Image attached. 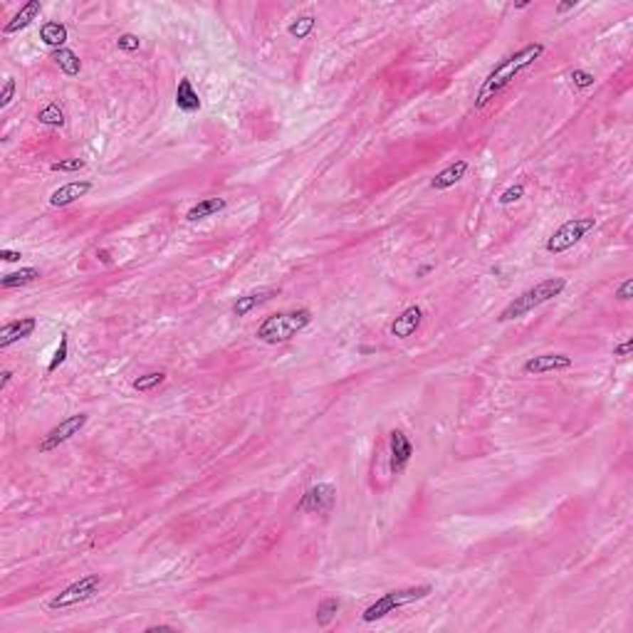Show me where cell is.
I'll use <instances>...</instances> for the list:
<instances>
[{"label":"cell","instance_id":"6da1fadb","mask_svg":"<svg viewBox=\"0 0 633 633\" xmlns=\"http://www.w3.org/2000/svg\"><path fill=\"white\" fill-rule=\"evenodd\" d=\"M542 55H544V45L542 43H529V45H525V48L517 50L515 55L507 57V60H502L500 65H497L495 70L487 75V80L482 82L480 92H477L475 109H482L490 100H495V97L500 95L507 85H512V82H515L525 70H529V67H532Z\"/></svg>","mask_w":633,"mask_h":633},{"label":"cell","instance_id":"7a4b0ae2","mask_svg":"<svg viewBox=\"0 0 633 633\" xmlns=\"http://www.w3.org/2000/svg\"><path fill=\"white\" fill-rule=\"evenodd\" d=\"M312 324V312L307 307L299 309H287V312H275L270 316H265L262 324L257 326L255 336L262 344H284V341L294 339L299 331H304Z\"/></svg>","mask_w":633,"mask_h":633},{"label":"cell","instance_id":"3957f363","mask_svg":"<svg viewBox=\"0 0 633 633\" xmlns=\"http://www.w3.org/2000/svg\"><path fill=\"white\" fill-rule=\"evenodd\" d=\"M564 289H567V280H564V277H547V280H542V282H537L534 287L525 289L520 297L512 299V302L507 304L505 309H502L497 319H500V321L522 319L525 314L534 312L537 307H542V304L552 302L554 297H559Z\"/></svg>","mask_w":633,"mask_h":633},{"label":"cell","instance_id":"277c9868","mask_svg":"<svg viewBox=\"0 0 633 633\" xmlns=\"http://www.w3.org/2000/svg\"><path fill=\"white\" fill-rule=\"evenodd\" d=\"M433 594V586L430 584H418V586H408V589H396L383 594L381 599H376L371 606H366V611L361 614V621L364 624H373V621H381L383 616L393 614L396 609L408 604H416V601L425 599V596Z\"/></svg>","mask_w":633,"mask_h":633},{"label":"cell","instance_id":"5b68a950","mask_svg":"<svg viewBox=\"0 0 633 633\" xmlns=\"http://www.w3.org/2000/svg\"><path fill=\"white\" fill-rule=\"evenodd\" d=\"M594 228H596L594 218H589V216L572 218V220L562 223V225L552 233V238H549L544 248H547V252H552V255H562V252H567L569 248H574L577 243L584 240Z\"/></svg>","mask_w":633,"mask_h":633},{"label":"cell","instance_id":"8992f818","mask_svg":"<svg viewBox=\"0 0 633 633\" xmlns=\"http://www.w3.org/2000/svg\"><path fill=\"white\" fill-rule=\"evenodd\" d=\"M102 589V577L100 574H87V577L72 581L67 589H62L60 594L50 599V609L60 611V609H70L75 604H82V601L92 599L95 594H100Z\"/></svg>","mask_w":633,"mask_h":633},{"label":"cell","instance_id":"52a82bcc","mask_svg":"<svg viewBox=\"0 0 633 633\" xmlns=\"http://www.w3.org/2000/svg\"><path fill=\"white\" fill-rule=\"evenodd\" d=\"M336 505V487L331 482H316V485L307 487L302 495V500L297 502L294 510L297 512H309V515H329Z\"/></svg>","mask_w":633,"mask_h":633},{"label":"cell","instance_id":"ba28073f","mask_svg":"<svg viewBox=\"0 0 633 633\" xmlns=\"http://www.w3.org/2000/svg\"><path fill=\"white\" fill-rule=\"evenodd\" d=\"M87 421H90V416H87V413H75V416L60 421L55 428H50L48 433L43 435V440H40V445H38L40 453H50V450H57L60 445H65L67 440L75 438V435L85 428Z\"/></svg>","mask_w":633,"mask_h":633},{"label":"cell","instance_id":"9c48e42d","mask_svg":"<svg viewBox=\"0 0 633 633\" xmlns=\"http://www.w3.org/2000/svg\"><path fill=\"white\" fill-rule=\"evenodd\" d=\"M388 450H391V460H388V468H391L393 475H401L403 470H406V465L411 463L413 458V443L411 438H408L403 430L393 428L391 433H388Z\"/></svg>","mask_w":633,"mask_h":633},{"label":"cell","instance_id":"30bf717a","mask_svg":"<svg viewBox=\"0 0 633 633\" xmlns=\"http://www.w3.org/2000/svg\"><path fill=\"white\" fill-rule=\"evenodd\" d=\"M574 359L569 354H539V356H529L525 361V373H534V376H542V373L549 371H564L572 369Z\"/></svg>","mask_w":633,"mask_h":633},{"label":"cell","instance_id":"8fae6325","mask_svg":"<svg viewBox=\"0 0 633 633\" xmlns=\"http://www.w3.org/2000/svg\"><path fill=\"white\" fill-rule=\"evenodd\" d=\"M421 324H423V309L418 307V304H411V307H406L393 319L391 336H396V339H411V336L421 329Z\"/></svg>","mask_w":633,"mask_h":633},{"label":"cell","instance_id":"7c38bea8","mask_svg":"<svg viewBox=\"0 0 633 633\" xmlns=\"http://www.w3.org/2000/svg\"><path fill=\"white\" fill-rule=\"evenodd\" d=\"M35 326H38V319H35V316H23V319L8 321V324L0 329V349H8V346H13L15 341L33 336Z\"/></svg>","mask_w":633,"mask_h":633},{"label":"cell","instance_id":"4fadbf2b","mask_svg":"<svg viewBox=\"0 0 633 633\" xmlns=\"http://www.w3.org/2000/svg\"><path fill=\"white\" fill-rule=\"evenodd\" d=\"M92 188H95V186H92L90 181H70V183H65L57 191H53V196H50V206H53V208H65V206L85 198Z\"/></svg>","mask_w":633,"mask_h":633},{"label":"cell","instance_id":"5bb4252c","mask_svg":"<svg viewBox=\"0 0 633 633\" xmlns=\"http://www.w3.org/2000/svg\"><path fill=\"white\" fill-rule=\"evenodd\" d=\"M465 174H468V161L458 159V161H453V164L445 166L443 171H438V174L430 179V188H433V191H448V188H453L455 183H460V181L465 179Z\"/></svg>","mask_w":633,"mask_h":633},{"label":"cell","instance_id":"9a60e30c","mask_svg":"<svg viewBox=\"0 0 633 633\" xmlns=\"http://www.w3.org/2000/svg\"><path fill=\"white\" fill-rule=\"evenodd\" d=\"M43 13V3L40 0H30V3H25L23 8L18 10V13L13 15V20H10L8 25L3 28L5 35H13V33H20V30L28 28L33 20H38V15Z\"/></svg>","mask_w":633,"mask_h":633},{"label":"cell","instance_id":"2e32d148","mask_svg":"<svg viewBox=\"0 0 633 633\" xmlns=\"http://www.w3.org/2000/svg\"><path fill=\"white\" fill-rule=\"evenodd\" d=\"M176 107L186 114H196L201 109V97L188 77H183V80L179 82V87H176Z\"/></svg>","mask_w":633,"mask_h":633},{"label":"cell","instance_id":"e0dca14e","mask_svg":"<svg viewBox=\"0 0 633 633\" xmlns=\"http://www.w3.org/2000/svg\"><path fill=\"white\" fill-rule=\"evenodd\" d=\"M275 289H257V292H248V294H243V297H238L235 299V304H233V314L235 316H245V314H250L252 309H257L260 307V304H265L267 302V299H272L275 297Z\"/></svg>","mask_w":633,"mask_h":633},{"label":"cell","instance_id":"ac0fdd59","mask_svg":"<svg viewBox=\"0 0 633 633\" xmlns=\"http://www.w3.org/2000/svg\"><path fill=\"white\" fill-rule=\"evenodd\" d=\"M225 206H228L225 198H203V201H198V203H196L188 213H186V218H188L191 223L206 220V218H211V216H216V213L225 211Z\"/></svg>","mask_w":633,"mask_h":633},{"label":"cell","instance_id":"d6986e66","mask_svg":"<svg viewBox=\"0 0 633 633\" xmlns=\"http://www.w3.org/2000/svg\"><path fill=\"white\" fill-rule=\"evenodd\" d=\"M40 40H43L48 48L53 50H62L67 43V28L57 20H48V23L40 28Z\"/></svg>","mask_w":633,"mask_h":633},{"label":"cell","instance_id":"ffe728a7","mask_svg":"<svg viewBox=\"0 0 633 633\" xmlns=\"http://www.w3.org/2000/svg\"><path fill=\"white\" fill-rule=\"evenodd\" d=\"M53 60H55V65L60 67V72L65 77H77L82 72V60L77 57V53H72L70 48L53 50Z\"/></svg>","mask_w":633,"mask_h":633},{"label":"cell","instance_id":"44dd1931","mask_svg":"<svg viewBox=\"0 0 633 633\" xmlns=\"http://www.w3.org/2000/svg\"><path fill=\"white\" fill-rule=\"evenodd\" d=\"M339 609H341V601L336 599V596H324V599L319 601V606H316V614H314L316 626H319V629H326V626L336 619Z\"/></svg>","mask_w":633,"mask_h":633},{"label":"cell","instance_id":"7402d4cb","mask_svg":"<svg viewBox=\"0 0 633 633\" xmlns=\"http://www.w3.org/2000/svg\"><path fill=\"white\" fill-rule=\"evenodd\" d=\"M40 280V270L38 267H20L18 272H10L0 280V287L3 289H15V287H25V284Z\"/></svg>","mask_w":633,"mask_h":633},{"label":"cell","instance_id":"603a6c76","mask_svg":"<svg viewBox=\"0 0 633 633\" xmlns=\"http://www.w3.org/2000/svg\"><path fill=\"white\" fill-rule=\"evenodd\" d=\"M164 381H166V371H149V373H144V376L134 378L132 388H134V391H139V393H147V391L159 388Z\"/></svg>","mask_w":633,"mask_h":633},{"label":"cell","instance_id":"cb8c5ba5","mask_svg":"<svg viewBox=\"0 0 633 633\" xmlns=\"http://www.w3.org/2000/svg\"><path fill=\"white\" fill-rule=\"evenodd\" d=\"M314 25H316L314 15H299L297 20H292V23L287 25V33L292 35L294 40H304L307 35H312Z\"/></svg>","mask_w":633,"mask_h":633},{"label":"cell","instance_id":"d4e9b609","mask_svg":"<svg viewBox=\"0 0 633 633\" xmlns=\"http://www.w3.org/2000/svg\"><path fill=\"white\" fill-rule=\"evenodd\" d=\"M38 122L45 124V127H65V112H62L60 105L50 102L48 107H43L38 112Z\"/></svg>","mask_w":633,"mask_h":633},{"label":"cell","instance_id":"484cf974","mask_svg":"<svg viewBox=\"0 0 633 633\" xmlns=\"http://www.w3.org/2000/svg\"><path fill=\"white\" fill-rule=\"evenodd\" d=\"M67 356H70V339H67V331H62V334H60V346H57L53 361L48 364V371L53 373V371L60 369V366L67 361Z\"/></svg>","mask_w":633,"mask_h":633},{"label":"cell","instance_id":"4316f807","mask_svg":"<svg viewBox=\"0 0 633 633\" xmlns=\"http://www.w3.org/2000/svg\"><path fill=\"white\" fill-rule=\"evenodd\" d=\"M85 166L87 164L82 159H60V161H55V164L50 166V171H60V174H75V171H82Z\"/></svg>","mask_w":633,"mask_h":633},{"label":"cell","instance_id":"83f0119b","mask_svg":"<svg viewBox=\"0 0 633 633\" xmlns=\"http://www.w3.org/2000/svg\"><path fill=\"white\" fill-rule=\"evenodd\" d=\"M522 196H525V183H515V186H510L507 191H502L500 198H497V203H500V206H512V203H517Z\"/></svg>","mask_w":633,"mask_h":633},{"label":"cell","instance_id":"f1b7e54d","mask_svg":"<svg viewBox=\"0 0 633 633\" xmlns=\"http://www.w3.org/2000/svg\"><path fill=\"white\" fill-rule=\"evenodd\" d=\"M117 48L122 50V53H137V50L142 48V40H139L137 35H132V33H124V35H119Z\"/></svg>","mask_w":633,"mask_h":633},{"label":"cell","instance_id":"f546056e","mask_svg":"<svg viewBox=\"0 0 633 633\" xmlns=\"http://www.w3.org/2000/svg\"><path fill=\"white\" fill-rule=\"evenodd\" d=\"M15 90H18V85H15V80H13V77H8V80H5L3 92H0V109H5V107L10 105V102H13Z\"/></svg>","mask_w":633,"mask_h":633},{"label":"cell","instance_id":"4dcf8cb0","mask_svg":"<svg viewBox=\"0 0 633 633\" xmlns=\"http://www.w3.org/2000/svg\"><path fill=\"white\" fill-rule=\"evenodd\" d=\"M572 82H574V87H579V90H586V87L594 85V75H591V72H586V70H574L572 72Z\"/></svg>","mask_w":633,"mask_h":633},{"label":"cell","instance_id":"1f68e13d","mask_svg":"<svg viewBox=\"0 0 633 633\" xmlns=\"http://www.w3.org/2000/svg\"><path fill=\"white\" fill-rule=\"evenodd\" d=\"M633 294V280H624V284H621L619 289H616V299H621V302H626V299H631Z\"/></svg>","mask_w":633,"mask_h":633},{"label":"cell","instance_id":"d6a6232c","mask_svg":"<svg viewBox=\"0 0 633 633\" xmlns=\"http://www.w3.org/2000/svg\"><path fill=\"white\" fill-rule=\"evenodd\" d=\"M631 351H633V339H626L621 341L619 346H614V356H619V359H629Z\"/></svg>","mask_w":633,"mask_h":633},{"label":"cell","instance_id":"836d02e7","mask_svg":"<svg viewBox=\"0 0 633 633\" xmlns=\"http://www.w3.org/2000/svg\"><path fill=\"white\" fill-rule=\"evenodd\" d=\"M0 257H3L5 262H18L23 255H20L18 250H8V248H3V250H0Z\"/></svg>","mask_w":633,"mask_h":633},{"label":"cell","instance_id":"e575fe53","mask_svg":"<svg viewBox=\"0 0 633 633\" xmlns=\"http://www.w3.org/2000/svg\"><path fill=\"white\" fill-rule=\"evenodd\" d=\"M97 260H102L105 265H114V257H112V252L109 250H105V248H100V250H97Z\"/></svg>","mask_w":633,"mask_h":633},{"label":"cell","instance_id":"d590c367","mask_svg":"<svg viewBox=\"0 0 633 633\" xmlns=\"http://www.w3.org/2000/svg\"><path fill=\"white\" fill-rule=\"evenodd\" d=\"M10 381H13V371L5 369V371H3V381H0V388H3V391H5V388L10 386Z\"/></svg>","mask_w":633,"mask_h":633},{"label":"cell","instance_id":"8d00e7d4","mask_svg":"<svg viewBox=\"0 0 633 633\" xmlns=\"http://www.w3.org/2000/svg\"><path fill=\"white\" fill-rule=\"evenodd\" d=\"M147 631H176L174 626H166V624H154V626H149Z\"/></svg>","mask_w":633,"mask_h":633},{"label":"cell","instance_id":"74e56055","mask_svg":"<svg viewBox=\"0 0 633 633\" xmlns=\"http://www.w3.org/2000/svg\"><path fill=\"white\" fill-rule=\"evenodd\" d=\"M574 5H577V3H574V0H572V3H559V5H557V13H567V10H572Z\"/></svg>","mask_w":633,"mask_h":633}]
</instances>
